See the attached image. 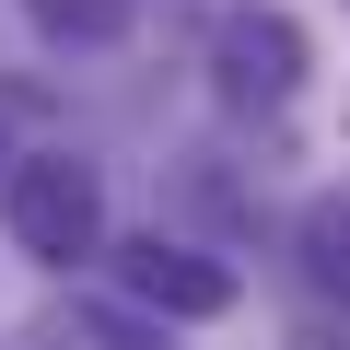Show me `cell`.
Segmentation results:
<instances>
[{
    "label": "cell",
    "mask_w": 350,
    "mask_h": 350,
    "mask_svg": "<svg viewBox=\"0 0 350 350\" xmlns=\"http://www.w3.org/2000/svg\"><path fill=\"white\" fill-rule=\"evenodd\" d=\"M211 94L222 105H292L304 94V24L292 12H222L211 24Z\"/></svg>",
    "instance_id": "cell-2"
},
{
    "label": "cell",
    "mask_w": 350,
    "mask_h": 350,
    "mask_svg": "<svg viewBox=\"0 0 350 350\" xmlns=\"http://www.w3.org/2000/svg\"><path fill=\"white\" fill-rule=\"evenodd\" d=\"M24 350H152L129 315H94V304H59V315H36L24 327Z\"/></svg>",
    "instance_id": "cell-5"
},
{
    "label": "cell",
    "mask_w": 350,
    "mask_h": 350,
    "mask_svg": "<svg viewBox=\"0 0 350 350\" xmlns=\"http://www.w3.org/2000/svg\"><path fill=\"white\" fill-rule=\"evenodd\" d=\"M129 12H140V0H24V24H36L47 47H117Z\"/></svg>",
    "instance_id": "cell-4"
},
{
    "label": "cell",
    "mask_w": 350,
    "mask_h": 350,
    "mask_svg": "<svg viewBox=\"0 0 350 350\" xmlns=\"http://www.w3.org/2000/svg\"><path fill=\"white\" fill-rule=\"evenodd\" d=\"M117 280H129L152 315H175V327L234 315V269H222V257H199V245H175V234H140V245H117Z\"/></svg>",
    "instance_id": "cell-3"
},
{
    "label": "cell",
    "mask_w": 350,
    "mask_h": 350,
    "mask_svg": "<svg viewBox=\"0 0 350 350\" xmlns=\"http://www.w3.org/2000/svg\"><path fill=\"white\" fill-rule=\"evenodd\" d=\"M304 269H315V292H338V304H350V187L304 211Z\"/></svg>",
    "instance_id": "cell-6"
},
{
    "label": "cell",
    "mask_w": 350,
    "mask_h": 350,
    "mask_svg": "<svg viewBox=\"0 0 350 350\" xmlns=\"http://www.w3.org/2000/svg\"><path fill=\"white\" fill-rule=\"evenodd\" d=\"M0 222H12L24 257L70 269V257L105 245V175H94L82 152H24V163H12V187H0Z\"/></svg>",
    "instance_id": "cell-1"
}]
</instances>
